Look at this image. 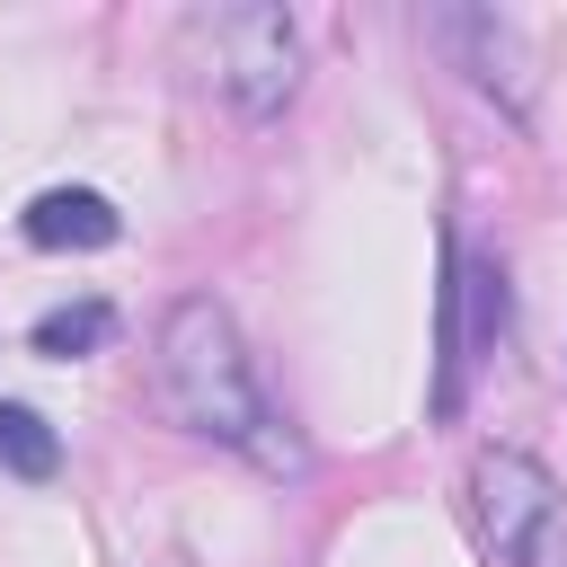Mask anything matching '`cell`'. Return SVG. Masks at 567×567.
<instances>
[{
    "instance_id": "6da1fadb",
    "label": "cell",
    "mask_w": 567,
    "mask_h": 567,
    "mask_svg": "<svg viewBox=\"0 0 567 567\" xmlns=\"http://www.w3.org/2000/svg\"><path fill=\"white\" fill-rule=\"evenodd\" d=\"M159 399H168V416H177L186 434L257 461L266 478L301 470V443H292V425L275 416V399L257 390V363H248L230 310L204 301V292H186V301L159 319Z\"/></svg>"
},
{
    "instance_id": "7a4b0ae2",
    "label": "cell",
    "mask_w": 567,
    "mask_h": 567,
    "mask_svg": "<svg viewBox=\"0 0 567 567\" xmlns=\"http://www.w3.org/2000/svg\"><path fill=\"white\" fill-rule=\"evenodd\" d=\"M204 35V62H213V89L239 106V115H275L301 80V44H292V18L266 9V0H239V9H213L195 18Z\"/></svg>"
},
{
    "instance_id": "3957f363",
    "label": "cell",
    "mask_w": 567,
    "mask_h": 567,
    "mask_svg": "<svg viewBox=\"0 0 567 567\" xmlns=\"http://www.w3.org/2000/svg\"><path fill=\"white\" fill-rule=\"evenodd\" d=\"M470 514H478L487 549L514 558V549H523L549 514H567V505H558V487H549V470H540L532 452H478V470H470Z\"/></svg>"
},
{
    "instance_id": "277c9868",
    "label": "cell",
    "mask_w": 567,
    "mask_h": 567,
    "mask_svg": "<svg viewBox=\"0 0 567 567\" xmlns=\"http://www.w3.org/2000/svg\"><path fill=\"white\" fill-rule=\"evenodd\" d=\"M505 337V275L487 266V257H452V284H443V416L461 408V390H470V363L487 354Z\"/></svg>"
},
{
    "instance_id": "5b68a950",
    "label": "cell",
    "mask_w": 567,
    "mask_h": 567,
    "mask_svg": "<svg viewBox=\"0 0 567 567\" xmlns=\"http://www.w3.org/2000/svg\"><path fill=\"white\" fill-rule=\"evenodd\" d=\"M18 221H27V239H35V248H106V239L124 230V221H115V204H106V195H89V186H44Z\"/></svg>"
},
{
    "instance_id": "8992f818",
    "label": "cell",
    "mask_w": 567,
    "mask_h": 567,
    "mask_svg": "<svg viewBox=\"0 0 567 567\" xmlns=\"http://www.w3.org/2000/svg\"><path fill=\"white\" fill-rule=\"evenodd\" d=\"M0 470L9 478H53L62 470V434L35 408H18V399H0Z\"/></svg>"
},
{
    "instance_id": "52a82bcc",
    "label": "cell",
    "mask_w": 567,
    "mask_h": 567,
    "mask_svg": "<svg viewBox=\"0 0 567 567\" xmlns=\"http://www.w3.org/2000/svg\"><path fill=\"white\" fill-rule=\"evenodd\" d=\"M115 337V310L106 301H71V310H44L35 319V354H97Z\"/></svg>"
},
{
    "instance_id": "ba28073f",
    "label": "cell",
    "mask_w": 567,
    "mask_h": 567,
    "mask_svg": "<svg viewBox=\"0 0 567 567\" xmlns=\"http://www.w3.org/2000/svg\"><path fill=\"white\" fill-rule=\"evenodd\" d=\"M505 567H567V514H549V523H540V532H532Z\"/></svg>"
}]
</instances>
